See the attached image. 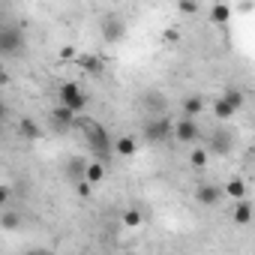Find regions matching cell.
<instances>
[{"mask_svg":"<svg viewBox=\"0 0 255 255\" xmlns=\"http://www.w3.org/2000/svg\"><path fill=\"white\" fill-rule=\"evenodd\" d=\"M0 222H3V231H15V228H21V222H24V219H21V213H15V210H6Z\"/></svg>","mask_w":255,"mask_h":255,"instance_id":"cell-20","label":"cell"},{"mask_svg":"<svg viewBox=\"0 0 255 255\" xmlns=\"http://www.w3.org/2000/svg\"><path fill=\"white\" fill-rule=\"evenodd\" d=\"M189 165H192V168H204V165H207V150H204V147H192Z\"/></svg>","mask_w":255,"mask_h":255,"instance_id":"cell-22","label":"cell"},{"mask_svg":"<svg viewBox=\"0 0 255 255\" xmlns=\"http://www.w3.org/2000/svg\"><path fill=\"white\" fill-rule=\"evenodd\" d=\"M141 138L144 144H168L174 138V120L168 114H156L144 123V129H141Z\"/></svg>","mask_w":255,"mask_h":255,"instance_id":"cell-2","label":"cell"},{"mask_svg":"<svg viewBox=\"0 0 255 255\" xmlns=\"http://www.w3.org/2000/svg\"><path fill=\"white\" fill-rule=\"evenodd\" d=\"M78 66H84V69L93 72V75H99V72L105 69V63H102L96 54H81V57H78Z\"/></svg>","mask_w":255,"mask_h":255,"instance_id":"cell-15","label":"cell"},{"mask_svg":"<svg viewBox=\"0 0 255 255\" xmlns=\"http://www.w3.org/2000/svg\"><path fill=\"white\" fill-rule=\"evenodd\" d=\"M51 120H54L57 129H69V126H75V123H78V117H75L69 108H63V105H57V108L51 111Z\"/></svg>","mask_w":255,"mask_h":255,"instance_id":"cell-9","label":"cell"},{"mask_svg":"<svg viewBox=\"0 0 255 255\" xmlns=\"http://www.w3.org/2000/svg\"><path fill=\"white\" fill-rule=\"evenodd\" d=\"M84 174H87V162H84V159H72V162H69V177H72L75 183H81Z\"/></svg>","mask_w":255,"mask_h":255,"instance_id":"cell-21","label":"cell"},{"mask_svg":"<svg viewBox=\"0 0 255 255\" xmlns=\"http://www.w3.org/2000/svg\"><path fill=\"white\" fill-rule=\"evenodd\" d=\"M252 216H255V210H252V204H249V201H240V204L234 207V213H231V219H234L237 225H249V222H252Z\"/></svg>","mask_w":255,"mask_h":255,"instance_id":"cell-14","label":"cell"},{"mask_svg":"<svg viewBox=\"0 0 255 255\" xmlns=\"http://www.w3.org/2000/svg\"><path fill=\"white\" fill-rule=\"evenodd\" d=\"M201 108H204L201 96H186L183 99V117H195V114H201Z\"/></svg>","mask_w":255,"mask_h":255,"instance_id":"cell-18","label":"cell"},{"mask_svg":"<svg viewBox=\"0 0 255 255\" xmlns=\"http://www.w3.org/2000/svg\"><path fill=\"white\" fill-rule=\"evenodd\" d=\"M210 18H213V24H228V21H231V9H228L225 3H216V6L210 9Z\"/></svg>","mask_w":255,"mask_h":255,"instance_id":"cell-19","label":"cell"},{"mask_svg":"<svg viewBox=\"0 0 255 255\" xmlns=\"http://www.w3.org/2000/svg\"><path fill=\"white\" fill-rule=\"evenodd\" d=\"M174 141L177 144H195L198 141V123H195V117H177L174 120Z\"/></svg>","mask_w":255,"mask_h":255,"instance_id":"cell-5","label":"cell"},{"mask_svg":"<svg viewBox=\"0 0 255 255\" xmlns=\"http://www.w3.org/2000/svg\"><path fill=\"white\" fill-rule=\"evenodd\" d=\"M24 48V30L15 24H3L0 27V54L3 57H18Z\"/></svg>","mask_w":255,"mask_h":255,"instance_id":"cell-3","label":"cell"},{"mask_svg":"<svg viewBox=\"0 0 255 255\" xmlns=\"http://www.w3.org/2000/svg\"><path fill=\"white\" fill-rule=\"evenodd\" d=\"M231 141H234L231 132H222V129H219V132L210 135V150H213L216 156H225V153H231Z\"/></svg>","mask_w":255,"mask_h":255,"instance_id":"cell-8","label":"cell"},{"mask_svg":"<svg viewBox=\"0 0 255 255\" xmlns=\"http://www.w3.org/2000/svg\"><path fill=\"white\" fill-rule=\"evenodd\" d=\"M75 192H78L81 198H87V195H90V183H87V180H81V183H75Z\"/></svg>","mask_w":255,"mask_h":255,"instance_id":"cell-26","label":"cell"},{"mask_svg":"<svg viewBox=\"0 0 255 255\" xmlns=\"http://www.w3.org/2000/svg\"><path fill=\"white\" fill-rule=\"evenodd\" d=\"M78 126H81V132H84V138H87V147L99 156V162L108 159V153L114 150V141L108 138L105 126L96 123V120H90V117H78Z\"/></svg>","mask_w":255,"mask_h":255,"instance_id":"cell-1","label":"cell"},{"mask_svg":"<svg viewBox=\"0 0 255 255\" xmlns=\"http://www.w3.org/2000/svg\"><path fill=\"white\" fill-rule=\"evenodd\" d=\"M234 114H237V108H234L225 96H216V99H213V117H216V120H231Z\"/></svg>","mask_w":255,"mask_h":255,"instance_id":"cell-10","label":"cell"},{"mask_svg":"<svg viewBox=\"0 0 255 255\" xmlns=\"http://www.w3.org/2000/svg\"><path fill=\"white\" fill-rule=\"evenodd\" d=\"M222 96H225V99H228V102H231V105H234V108H237V111H240V108H243V102H246V99H243V93H240V90H225V93H222Z\"/></svg>","mask_w":255,"mask_h":255,"instance_id":"cell-23","label":"cell"},{"mask_svg":"<svg viewBox=\"0 0 255 255\" xmlns=\"http://www.w3.org/2000/svg\"><path fill=\"white\" fill-rule=\"evenodd\" d=\"M60 105L63 108H69L75 117L87 108V96H84V90L75 84V81H66V84H60Z\"/></svg>","mask_w":255,"mask_h":255,"instance_id":"cell-4","label":"cell"},{"mask_svg":"<svg viewBox=\"0 0 255 255\" xmlns=\"http://www.w3.org/2000/svg\"><path fill=\"white\" fill-rule=\"evenodd\" d=\"M9 192H12L9 186H3V189H0V201H9Z\"/></svg>","mask_w":255,"mask_h":255,"instance_id":"cell-27","label":"cell"},{"mask_svg":"<svg viewBox=\"0 0 255 255\" xmlns=\"http://www.w3.org/2000/svg\"><path fill=\"white\" fill-rule=\"evenodd\" d=\"M177 9H180V12H186V15H195L201 6L195 3V0H192V3H189V0H180V3H177Z\"/></svg>","mask_w":255,"mask_h":255,"instance_id":"cell-24","label":"cell"},{"mask_svg":"<svg viewBox=\"0 0 255 255\" xmlns=\"http://www.w3.org/2000/svg\"><path fill=\"white\" fill-rule=\"evenodd\" d=\"M18 132L24 135V141H36V138L42 135V129L36 126V120H33V117H21V123H18Z\"/></svg>","mask_w":255,"mask_h":255,"instance_id":"cell-12","label":"cell"},{"mask_svg":"<svg viewBox=\"0 0 255 255\" xmlns=\"http://www.w3.org/2000/svg\"><path fill=\"white\" fill-rule=\"evenodd\" d=\"M120 222H123L126 228H138V225L144 222V216H141V210L129 207V210H123V213H120Z\"/></svg>","mask_w":255,"mask_h":255,"instance_id":"cell-17","label":"cell"},{"mask_svg":"<svg viewBox=\"0 0 255 255\" xmlns=\"http://www.w3.org/2000/svg\"><path fill=\"white\" fill-rule=\"evenodd\" d=\"M222 198H225V189H222V186L201 183V186L195 189V201H198V204H204V207H216Z\"/></svg>","mask_w":255,"mask_h":255,"instance_id":"cell-6","label":"cell"},{"mask_svg":"<svg viewBox=\"0 0 255 255\" xmlns=\"http://www.w3.org/2000/svg\"><path fill=\"white\" fill-rule=\"evenodd\" d=\"M60 57H63V60H78V54H75L72 45H63V48H60Z\"/></svg>","mask_w":255,"mask_h":255,"instance_id":"cell-25","label":"cell"},{"mask_svg":"<svg viewBox=\"0 0 255 255\" xmlns=\"http://www.w3.org/2000/svg\"><path fill=\"white\" fill-rule=\"evenodd\" d=\"M222 189H225V198H231V201H237V204H240V201H246V183H243L240 177L228 180Z\"/></svg>","mask_w":255,"mask_h":255,"instance_id":"cell-11","label":"cell"},{"mask_svg":"<svg viewBox=\"0 0 255 255\" xmlns=\"http://www.w3.org/2000/svg\"><path fill=\"white\" fill-rule=\"evenodd\" d=\"M135 150H138V141L132 135H120L114 141V153H120V156H135Z\"/></svg>","mask_w":255,"mask_h":255,"instance_id":"cell-13","label":"cell"},{"mask_svg":"<svg viewBox=\"0 0 255 255\" xmlns=\"http://www.w3.org/2000/svg\"><path fill=\"white\" fill-rule=\"evenodd\" d=\"M102 177H105V162H87V174H84V180H87L90 186H96Z\"/></svg>","mask_w":255,"mask_h":255,"instance_id":"cell-16","label":"cell"},{"mask_svg":"<svg viewBox=\"0 0 255 255\" xmlns=\"http://www.w3.org/2000/svg\"><path fill=\"white\" fill-rule=\"evenodd\" d=\"M24 255H48L45 249H30V252H24Z\"/></svg>","mask_w":255,"mask_h":255,"instance_id":"cell-28","label":"cell"},{"mask_svg":"<svg viewBox=\"0 0 255 255\" xmlns=\"http://www.w3.org/2000/svg\"><path fill=\"white\" fill-rule=\"evenodd\" d=\"M123 33H126V27H123L120 18H105V24H102V36H105V42H120Z\"/></svg>","mask_w":255,"mask_h":255,"instance_id":"cell-7","label":"cell"}]
</instances>
